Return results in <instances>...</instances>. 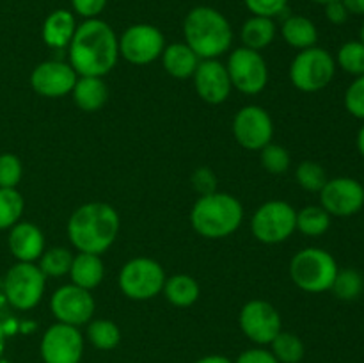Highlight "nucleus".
<instances>
[{
  "label": "nucleus",
  "instance_id": "nucleus-15",
  "mask_svg": "<svg viewBox=\"0 0 364 363\" xmlns=\"http://www.w3.org/2000/svg\"><path fill=\"white\" fill-rule=\"evenodd\" d=\"M233 134L244 148L262 149L267 144H270V139H272V120L262 107H244L235 116Z\"/></svg>",
  "mask_w": 364,
  "mask_h": 363
},
{
  "label": "nucleus",
  "instance_id": "nucleus-32",
  "mask_svg": "<svg viewBox=\"0 0 364 363\" xmlns=\"http://www.w3.org/2000/svg\"><path fill=\"white\" fill-rule=\"evenodd\" d=\"M71 263H73V256L68 249L64 248H52L41 256L39 262V269L45 276H63V274L70 273Z\"/></svg>",
  "mask_w": 364,
  "mask_h": 363
},
{
  "label": "nucleus",
  "instance_id": "nucleus-3",
  "mask_svg": "<svg viewBox=\"0 0 364 363\" xmlns=\"http://www.w3.org/2000/svg\"><path fill=\"white\" fill-rule=\"evenodd\" d=\"M187 45L203 59H215L226 52L233 39L230 21L212 7H194L183 23Z\"/></svg>",
  "mask_w": 364,
  "mask_h": 363
},
{
  "label": "nucleus",
  "instance_id": "nucleus-35",
  "mask_svg": "<svg viewBox=\"0 0 364 363\" xmlns=\"http://www.w3.org/2000/svg\"><path fill=\"white\" fill-rule=\"evenodd\" d=\"M262 164L267 171L274 174L287 173L290 167V153L277 144H267L262 148Z\"/></svg>",
  "mask_w": 364,
  "mask_h": 363
},
{
  "label": "nucleus",
  "instance_id": "nucleus-20",
  "mask_svg": "<svg viewBox=\"0 0 364 363\" xmlns=\"http://www.w3.org/2000/svg\"><path fill=\"white\" fill-rule=\"evenodd\" d=\"M77 25L75 16L66 9H57L50 14L43 25V39L52 48H64L73 39Z\"/></svg>",
  "mask_w": 364,
  "mask_h": 363
},
{
  "label": "nucleus",
  "instance_id": "nucleus-31",
  "mask_svg": "<svg viewBox=\"0 0 364 363\" xmlns=\"http://www.w3.org/2000/svg\"><path fill=\"white\" fill-rule=\"evenodd\" d=\"M23 212V198L16 189L0 187V230L14 226Z\"/></svg>",
  "mask_w": 364,
  "mask_h": 363
},
{
  "label": "nucleus",
  "instance_id": "nucleus-8",
  "mask_svg": "<svg viewBox=\"0 0 364 363\" xmlns=\"http://www.w3.org/2000/svg\"><path fill=\"white\" fill-rule=\"evenodd\" d=\"M166 283L164 269L151 258L130 260L121 269L119 287L130 299L146 301L159 294Z\"/></svg>",
  "mask_w": 364,
  "mask_h": 363
},
{
  "label": "nucleus",
  "instance_id": "nucleus-22",
  "mask_svg": "<svg viewBox=\"0 0 364 363\" xmlns=\"http://www.w3.org/2000/svg\"><path fill=\"white\" fill-rule=\"evenodd\" d=\"M162 59L167 73L176 78H187L194 75L196 68L199 64V57L196 56L194 50L188 45H183V43H174V45L164 48Z\"/></svg>",
  "mask_w": 364,
  "mask_h": 363
},
{
  "label": "nucleus",
  "instance_id": "nucleus-18",
  "mask_svg": "<svg viewBox=\"0 0 364 363\" xmlns=\"http://www.w3.org/2000/svg\"><path fill=\"white\" fill-rule=\"evenodd\" d=\"M196 91L205 102L220 103L228 98L231 80L224 64L215 59H205L194 71Z\"/></svg>",
  "mask_w": 364,
  "mask_h": 363
},
{
  "label": "nucleus",
  "instance_id": "nucleus-44",
  "mask_svg": "<svg viewBox=\"0 0 364 363\" xmlns=\"http://www.w3.org/2000/svg\"><path fill=\"white\" fill-rule=\"evenodd\" d=\"M196 363H233L231 359L224 358V356H206V358H201Z\"/></svg>",
  "mask_w": 364,
  "mask_h": 363
},
{
  "label": "nucleus",
  "instance_id": "nucleus-13",
  "mask_svg": "<svg viewBox=\"0 0 364 363\" xmlns=\"http://www.w3.org/2000/svg\"><path fill=\"white\" fill-rule=\"evenodd\" d=\"M84 352L80 331L70 324H53L41 340V356L45 363H78Z\"/></svg>",
  "mask_w": 364,
  "mask_h": 363
},
{
  "label": "nucleus",
  "instance_id": "nucleus-46",
  "mask_svg": "<svg viewBox=\"0 0 364 363\" xmlns=\"http://www.w3.org/2000/svg\"><path fill=\"white\" fill-rule=\"evenodd\" d=\"M311 2H315V4H322V6H326V4L334 2V0H311Z\"/></svg>",
  "mask_w": 364,
  "mask_h": 363
},
{
  "label": "nucleus",
  "instance_id": "nucleus-45",
  "mask_svg": "<svg viewBox=\"0 0 364 363\" xmlns=\"http://www.w3.org/2000/svg\"><path fill=\"white\" fill-rule=\"evenodd\" d=\"M358 148H359V153L364 157V125L361 127V130H359L358 134Z\"/></svg>",
  "mask_w": 364,
  "mask_h": 363
},
{
  "label": "nucleus",
  "instance_id": "nucleus-24",
  "mask_svg": "<svg viewBox=\"0 0 364 363\" xmlns=\"http://www.w3.org/2000/svg\"><path fill=\"white\" fill-rule=\"evenodd\" d=\"M283 38L294 48H311L318 39L315 23L306 16H290L283 23Z\"/></svg>",
  "mask_w": 364,
  "mask_h": 363
},
{
  "label": "nucleus",
  "instance_id": "nucleus-16",
  "mask_svg": "<svg viewBox=\"0 0 364 363\" xmlns=\"http://www.w3.org/2000/svg\"><path fill=\"white\" fill-rule=\"evenodd\" d=\"M240 326L256 344H270L281 333V315L270 302L251 301L242 308Z\"/></svg>",
  "mask_w": 364,
  "mask_h": 363
},
{
  "label": "nucleus",
  "instance_id": "nucleus-27",
  "mask_svg": "<svg viewBox=\"0 0 364 363\" xmlns=\"http://www.w3.org/2000/svg\"><path fill=\"white\" fill-rule=\"evenodd\" d=\"M331 290H333L334 295H336L338 299H341V301H354V299H358L364 290L363 274L358 273L355 269L338 270Z\"/></svg>",
  "mask_w": 364,
  "mask_h": 363
},
{
  "label": "nucleus",
  "instance_id": "nucleus-47",
  "mask_svg": "<svg viewBox=\"0 0 364 363\" xmlns=\"http://www.w3.org/2000/svg\"><path fill=\"white\" fill-rule=\"evenodd\" d=\"M359 38H361V43H364V23L361 25V32H359Z\"/></svg>",
  "mask_w": 364,
  "mask_h": 363
},
{
  "label": "nucleus",
  "instance_id": "nucleus-21",
  "mask_svg": "<svg viewBox=\"0 0 364 363\" xmlns=\"http://www.w3.org/2000/svg\"><path fill=\"white\" fill-rule=\"evenodd\" d=\"M75 103L85 112H95L105 105L109 98V89L102 77H80L73 88Z\"/></svg>",
  "mask_w": 364,
  "mask_h": 363
},
{
  "label": "nucleus",
  "instance_id": "nucleus-33",
  "mask_svg": "<svg viewBox=\"0 0 364 363\" xmlns=\"http://www.w3.org/2000/svg\"><path fill=\"white\" fill-rule=\"evenodd\" d=\"M338 64L347 73L364 75V43L361 41H348L338 52Z\"/></svg>",
  "mask_w": 364,
  "mask_h": 363
},
{
  "label": "nucleus",
  "instance_id": "nucleus-37",
  "mask_svg": "<svg viewBox=\"0 0 364 363\" xmlns=\"http://www.w3.org/2000/svg\"><path fill=\"white\" fill-rule=\"evenodd\" d=\"M345 107L358 120L364 121V75H359L345 93Z\"/></svg>",
  "mask_w": 364,
  "mask_h": 363
},
{
  "label": "nucleus",
  "instance_id": "nucleus-29",
  "mask_svg": "<svg viewBox=\"0 0 364 363\" xmlns=\"http://www.w3.org/2000/svg\"><path fill=\"white\" fill-rule=\"evenodd\" d=\"M270 344H272V354L279 363H301V359L304 358V344L295 335L281 331Z\"/></svg>",
  "mask_w": 364,
  "mask_h": 363
},
{
  "label": "nucleus",
  "instance_id": "nucleus-5",
  "mask_svg": "<svg viewBox=\"0 0 364 363\" xmlns=\"http://www.w3.org/2000/svg\"><path fill=\"white\" fill-rule=\"evenodd\" d=\"M338 274V263L333 255L318 248L299 251L291 258L290 276L299 288L306 292L331 290Z\"/></svg>",
  "mask_w": 364,
  "mask_h": 363
},
{
  "label": "nucleus",
  "instance_id": "nucleus-34",
  "mask_svg": "<svg viewBox=\"0 0 364 363\" xmlns=\"http://www.w3.org/2000/svg\"><path fill=\"white\" fill-rule=\"evenodd\" d=\"M295 177H297V182L301 184V187L309 192H320L323 189V185L327 184L326 169L320 164L311 162V160H306V162L299 164Z\"/></svg>",
  "mask_w": 364,
  "mask_h": 363
},
{
  "label": "nucleus",
  "instance_id": "nucleus-36",
  "mask_svg": "<svg viewBox=\"0 0 364 363\" xmlns=\"http://www.w3.org/2000/svg\"><path fill=\"white\" fill-rule=\"evenodd\" d=\"M21 178V162L16 155H0V187L14 189Z\"/></svg>",
  "mask_w": 364,
  "mask_h": 363
},
{
  "label": "nucleus",
  "instance_id": "nucleus-2",
  "mask_svg": "<svg viewBox=\"0 0 364 363\" xmlns=\"http://www.w3.org/2000/svg\"><path fill=\"white\" fill-rule=\"evenodd\" d=\"M119 217L107 203H87L73 212L68 223V235L80 253L107 251L116 241Z\"/></svg>",
  "mask_w": 364,
  "mask_h": 363
},
{
  "label": "nucleus",
  "instance_id": "nucleus-25",
  "mask_svg": "<svg viewBox=\"0 0 364 363\" xmlns=\"http://www.w3.org/2000/svg\"><path fill=\"white\" fill-rule=\"evenodd\" d=\"M274 38H276V25H274L272 18L252 16L242 27V41H244L245 48L258 52V50L269 46Z\"/></svg>",
  "mask_w": 364,
  "mask_h": 363
},
{
  "label": "nucleus",
  "instance_id": "nucleus-11",
  "mask_svg": "<svg viewBox=\"0 0 364 363\" xmlns=\"http://www.w3.org/2000/svg\"><path fill=\"white\" fill-rule=\"evenodd\" d=\"M166 48L162 32L148 23L132 25L119 39V53L134 64H148L159 59Z\"/></svg>",
  "mask_w": 364,
  "mask_h": 363
},
{
  "label": "nucleus",
  "instance_id": "nucleus-4",
  "mask_svg": "<svg viewBox=\"0 0 364 363\" xmlns=\"http://www.w3.org/2000/svg\"><path fill=\"white\" fill-rule=\"evenodd\" d=\"M244 210L238 199L223 192L201 196L191 214V223L199 235L220 238L233 233L242 223Z\"/></svg>",
  "mask_w": 364,
  "mask_h": 363
},
{
  "label": "nucleus",
  "instance_id": "nucleus-41",
  "mask_svg": "<svg viewBox=\"0 0 364 363\" xmlns=\"http://www.w3.org/2000/svg\"><path fill=\"white\" fill-rule=\"evenodd\" d=\"M237 363H279L272 352L265 349H249L238 356Z\"/></svg>",
  "mask_w": 364,
  "mask_h": 363
},
{
  "label": "nucleus",
  "instance_id": "nucleus-10",
  "mask_svg": "<svg viewBox=\"0 0 364 363\" xmlns=\"http://www.w3.org/2000/svg\"><path fill=\"white\" fill-rule=\"evenodd\" d=\"M228 75L231 85L245 95H256L267 85L269 70L267 63L256 50L237 48L228 60Z\"/></svg>",
  "mask_w": 364,
  "mask_h": 363
},
{
  "label": "nucleus",
  "instance_id": "nucleus-28",
  "mask_svg": "<svg viewBox=\"0 0 364 363\" xmlns=\"http://www.w3.org/2000/svg\"><path fill=\"white\" fill-rule=\"evenodd\" d=\"M331 226V216L322 206H306L297 214V228L304 235L318 237L323 235Z\"/></svg>",
  "mask_w": 364,
  "mask_h": 363
},
{
  "label": "nucleus",
  "instance_id": "nucleus-26",
  "mask_svg": "<svg viewBox=\"0 0 364 363\" xmlns=\"http://www.w3.org/2000/svg\"><path fill=\"white\" fill-rule=\"evenodd\" d=\"M164 294L174 306H191L199 298V285L187 274H176L164 283Z\"/></svg>",
  "mask_w": 364,
  "mask_h": 363
},
{
  "label": "nucleus",
  "instance_id": "nucleus-38",
  "mask_svg": "<svg viewBox=\"0 0 364 363\" xmlns=\"http://www.w3.org/2000/svg\"><path fill=\"white\" fill-rule=\"evenodd\" d=\"M244 2L255 16L272 18L287 9L288 0H244Z\"/></svg>",
  "mask_w": 364,
  "mask_h": 363
},
{
  "label": "nucleus",
  "instance_id": "nucleus-42",
  "mask_svg": "<svg viewBox=\"0 0 364 363\" xmlns=\"http://www.w3.org/2000/svg\"><path fill=\"white\" fill-rule=\"evenodd\" d=\"M326 16L331 23L343 25L348 20V11L341 0H334V2L326 4Z\"/></svg>",
  "mask_w": 364,
  "mask_h": 363
},
{
  "label": "nucleus",
  "instance_id": "nucleus-30",
  "mask_svg": "<svg viewBox=\"0 0 364 363\" xmlns=\"http://www.w3.org/2000/svg\"><path fill=\"white\" fill-rule=\"evenodd\" d=\"M87 338L96 349H102V351H109L114 349L121 340L119 327L114 322L105 319L92 320L87 327Z\"/></svg>",
  "mask_w": 364,
  "mask_h": 363
},
{
  "label": "nucleus",
  "instance_id": "nucleus-6",
  "mask_svg": "<svg viewBox=\"0 0 364 363\" xmlns=\"http://www.w3.org/2000/svg\"><path fill=\"white\" fill-rule=\"evenodd\" d=\"M336 71V60L327 50L306 48L294 59L290 68V78L301 91L315 93L329 85Z\"/></svg>",
  "mask_w": 364,
  "mask_h": 363
},
{
  "label": "nucleus",
  "instance_id": "nucleus-12",
  "mask_svg": "<svg viewBox=\"0 0 364 363\" xmlns=\"http://www.w3.org/2000/svg\"><path fill=\"white\" fill-rule=\"evenodd\" d=\"M320 201L329 216H354L364 206V187L354 178H333L320 191Z\"/></svg>",
  "mask_w": 364,
  "mask_h": 363
},
{
  "label": "nucleus",
  "instance_id": "nucleus-23",
  "mask_svg": "<svg viewBox=\"0 0 364 363\" xmlns=\"http://www.w3.org/2000/svg\"><path fill=\"white\" fill-rule=\"evenodd\" d=\"M70 274L71 280H73V285L89 290V288H95L102 283L103 263L98 255H92V253H80V255L73 258Z\"/></svg>",
  "mask_w": 364,
  "mask_h": 363
},
{
  "label": "nucleus",
  "instance_id": "nucleus-19",
  "mask_svg": "<svg viewBox=\"0 0 364 363\" xmlns=\"http://www.w3.org/2000/svg\"><path fill=\"white\" fill-rule=\"evenodd\" d=\"M45 248L41 230L32 223H18L11 228L9 249L20 262H34Z\"/></svg>",
  "mask_w": 364,
  "mask_h": 363
},
{
  "label": "nucleus",
  "instance_id": "nucleus-9",
  "mask_svg": "<svg viewBox=\"0 0 364 363\" xmlns=\"http://www.w3.org/2000/svg\"><path fill=\"white\" fill-rule=\"evenodd\" d=\"M295 228H297V214L284 201L265 203L256 210L252 217V233L265 244L287 241Z\"/></svg>",
  "mask_w": 364,
  "mask_h": 363
},
{
  "label": "nucleus",
  "instance_id": "nucleus-17",
  "mask_svg": "<svg viewBox=\"0 0 364 363\" xmlns=\"http://www.w3.org/2000/svg\"><path fill=\"white\" fill-rule=\"evenodd\" d=\"M31 84L36 93L48 98H57L73 91L77 84V73L70 64L59 60H48L36 66L31 75Z\"/></svg>",
  "mask_w": 364,
  "mask_h": 363
},
{
  "label": "nucleus",
  "instance_id": "nucleus-39",
  "mask_svg": "<svg viewBox=\"0 0 364 363\" xmlns=\"http://www.w3.org/2000/svg\"><path fill=\"white\" fill-rule=\"evenodd\" d=\"M192 184H194L196 191L201 192L203 196L212 194V192H215L217 187L215 177H213L212 171L206 169V167H201V169L196 171L194 177H192Z\"/></svg>",
  "mask_w": 364,
  "mask_h": 363
},
{
  "label": "nucleus",
  "instance_id": "nucleus-40",
  "mask_svg": "<svg viewBox=\"0 0 364 363\" xmlns=\"http://www.w3.org/2000/svg\"><path fill=\"white\" fill-rule=\"evenodd\" d=\"M71 6L80 16L96 18L107 6V0H71Z\"/></svg>",
  "mask_w": 364,
  "mask_h": 363
},
{
  "label": "nucleus",
  "instance_id": "nucleus-7",
  "mask_svg": "<svg viewBox=\"0 0 364 363\" xmlns=\"http://www.w3.org/2000/svg\"><path fill=\"white\" fill-rule=\"evenodd\" d=\"M45 274L32 262H18L11 267L4 280L7 301L16 310L34 308L45 292Z\"/></svg>",
  "mask_w": 364,
  "mask_h": 363
},
{
  "label": "nucleus",
  "instance_id": "nucleus-14",
  "mask_svg": "<svg viewBox=\"0 0 364 363\" xmlns=\"http://www.w3.org/2000/svg\"><path fill=\"white\" fill-rule=\"evenodd\" d=\"M52 313L57 317V320L70 326H80L91 320L95 313V299L85 288L77 287V285H66L60 287L53 294L52 301Z\"/></svg>",
  "mask_w": 364,
  "mask_h": 363
},
{
  "label": "nucleus",
  "instance_id": "nucleus-43",
  "mask_svg": "<svg viewBox=\"0 0 364 363\" xmlns=\"http://www.w3.org/2000/svg\"><path fill=\"white\" fill-rule=\"evenodd\" d=\"M343 6L347 7L348 14H358L364 16V0H341Z\"/></svg>",
  "mask_w": 364,
  "mask_h": 363
},
{
  "label": "nucleus",
  "instance_id": "nucleus-1",
  "mask_svg": "<svg viewBox=\"0 0 364 363\" xmlns=\"http://www.w3.org/2000/svg\"><path fill=\"white\" fill-rule=\"evenodd\" d=\"M119 41L103 20L89 18L78 25L70 43V66L80 77H103L116 64Z\"/></svg>",
  "mask_w": 364,
  "mask_h": 363
}]
</instances>
